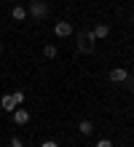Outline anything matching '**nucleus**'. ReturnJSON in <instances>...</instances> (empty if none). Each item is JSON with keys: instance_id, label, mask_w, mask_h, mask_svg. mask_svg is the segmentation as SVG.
Listing matches in <instances>:
<instances>
[{"instance_id": "7", "label": "nucleus", "mask_w": 134, "mask_h": 147, "mask_svg": "<svg viewBox=\"0 0 134 147\" xmlns=\"http://www.w3.org/2000/svg\"><path fill=\"white\" fill-rule=\"evenodd\" d=\"M0 107H3L5 112H14V110L19 107V105H16V102H14V96H11V94H5V96L0 99Z\"/></svg>"}, {"instance_id": "11", "label": "nucleus", "mask_w": 134, "mask_h": 147, "mask_svg": "<svg viewBox=\"0 0 134 147\" xmlns=\"http://www.w3.org/2000/svg\"><path fill=\"white\" fill-rule=\"evenodd\" d=\"M11 96H14V102H16V105H22V102H24V91H14Z\"/></svg>"}, {"instance_id": "4", "label": "nucleus", "mask_w": 134, "mask_h": 147, "mask_svg": "<svg viewBox=\"0 0 134 147\" xmlns=\"http://www.w3.org/2000/svg\"><path fill=\"white\" fill-rule=\"evenodd\" d=\"M107 78H110L113 83H126L129 72H126V67H113V70H110V75H107Z\"/></svg>"}, {"instance_id": "8", "label": "nucleus", "mask_w": 134, "mask_h": 147, "mask_svg": "<svg viewBox=\"0 0 134 147\" xmlns=\"http://www.w3.org/2000/svg\"><path fill=\"white\" fill-rule=\"evenodd\" d=\"M11 19H14V22H24V19H27V8H24V5H14V8H11Z\"/></svg>"}, {"instance_id": "14", "label": "nucleus", "mask_w": 134, "mask_h": 147, "mask_svg": "<svg viewBox=\"0 0 134 147\" xmlns=\"http://www.w3.org/2000/svg\"><path fill=\"white\" fill-rule=\"evenodd\" d=\"M40 147H59V144H56V142H54V139H46V142H43Z\"/></svg>"}, {"instance_id": "2", "label": "nucleus", "mask_w": 134, "mask_h": 147, "mask_svg": "<svg viewBox=\"0 0 134 147\" xmlns=\"http://www.w3.org/2000/svg\"><path fill=\"white\" fill-rule=\"evenodd\" d=\"M27 13H32L35 19H43V16H48V5L43 3V0H30V8H27Z\"/></svg>"}, {"instance_id": "9", "label": "nucleus", "mask_w": 134, "mask_h": 147, "mask_svg": "<svg viewBox=\"0 0 134 147\" xmlns=\"http://www.w3.org/2000/svg\"><path fill=\"white\" fill-rule=\"evenodd\" d=\"M78 131L83 134V136H91L94 134V123H91V120H80V123H78Z\"/></svg>"}, {"instance_id": "6", "label": "nucleus", "mask_w": 134, "mask_h": 147, "mask_svg": "<svg viewBox=\"0 0 134 147\" xmlns=\"http://www.w3.org/2000/svg\"><path fill=\"white\" fill-rule=\"evenodd\" d=\"M91 35H94V40H105L107 35H110V27H107V24H97V27L91 30Z\"/></svg>"}, {"instance_id": "1", "label": "nucleus", "mask_w": 134, "mask_h": 147, "mask_svg": "<svg viewBox=\"0 0 134 147\" xmlns=\"http://www.w3.org/2000/svg\"><path fill=\"white\" fill-rule=\"evenodd\" d=\"M78 51H80V54H91V51H94V35H91V30H83L78 35Z\"/></svg>"}, {"instance_id": "13", "label": "nucleus", "mask_w": 134, "mask_h": 147, "mask_svg": "<svg viewBox=\"0 0 134 147\" xmlns=\"http://www.w3.org/2000/svg\"><path fill=\"white\" fill-rule=\"evenodd\" d=\"M11 147H24V142H22V139H16V136H14V139H11Z\"/></svg>"}, {"instance_id": "16", "label": "nucleus", "mask_w": 134, "mask_h": 147, "mask_svg": "<svg viewBox=\"0 0 134 147\" xmlns=\"http://www.w3.org/2000/svg\"><path fill=\"white\" fill-rule=\"evenodd\" d=\"M0 54H3V43H0Z\"/></svg>"}, {"instance_id": "12", "label": "nucleus", "mask_w": 134, "mask_h": 147, "mask_svg": "<svg viewBox=\"0 0 134 147\" xmlns=\"http://www.w3.org/2000/svg\"><path fill=\"white\" fill-rule=\"evenodd\" d=\"M94 147H113V142H110V139H97Z\"/></svg>"}, {"instance_id": "15", "label": "nucleus", "mask_w": 134, "mask_h": 147, "mask_svg": "<svg viewBox=\"0 0 134 147\" xmlns=\"http://www.w3.org/2000/svg\"><path fill=\"white\" fill-rule=\"evenodd\" d=\"M126 83H129V88L134 91V78H126Z\"/></svg>"}, {"instance_id": "3", "label": "nucleus", "mask_w": 134, "mask_h": 147, "mask_svg": "<svg viewBox=\"0 0 134 147\" xmlns=\"http://www.w3.org/2000/svg\"><path fill=\"white\" fill-rule=\"evenodd\" d=\"M54 35H56V38H70V35H73V22H65V19L56 22V24H54Z\"/></svg>"}, {"instance_id": "5", "label": "nucleus", "mask_w": 134, "mask_h": 147, "mask_svg": "<svg viewBox=\"0 0 134 147\" xmlns=\"http://www.w3.org/2000/svg\"><path fill=\"white\" fill-rule=\"evenodd\" d=\"M11 118H14V123H16V126H24V123H30V112H27L24 107H16V110L11 112Z\"/></svg>"}, {"instance_id": "10", "label": "nucleus", "mask_w": 134, "mask_h": 147, "mask_svg": "<svg viewBox=\"0 0 134 147\" xmlns=\"http://www.w3.org/2000/svg\"><path fill=\"white\" fill-rule=\"evenodd\" d=\"M56 54H59V51H56V46H54V43H48V46H43V56H46V59H54Z\"/></svg>"}]
</instances>
